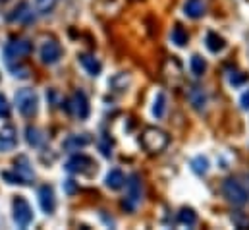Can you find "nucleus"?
Masks as SVG:
<instances>
[{"label": "nucleus", "mask_w": 249, "mask_h": 230, "mask_svg": "<svg viewBox=\"0 0 249 230\" xmlns=\"http://www.w3.org/2000/svg\"><path fill=\"white\" fill-rule=\"evenodd\" d=\"M168 141H170L168 134L164 130H160V128H155V126L145 128V132L141 135V143H143V147L149 153H160V151H164L168 147Z\"/></svg>", "instance_id": "obj_1"}, {"label": "nucleus", "mask_w": 249, "mask_h": 230, "mask_svg": "<svg viewBox=\"0 0 249 230\" xmlns=\"http://www.w3.org/2000/svg\"><path fill=\"white\" fill-rule=\"evenodd\" d=\"M141 193H143L141 180H139L137 174H131L125 180V199L122 201V207H124L125 211H135V207L141 201Z\"/></svg>", "instance_id": "obj_2"}, {"label": "nucleus", "mask_w": 249, "mask_h": 230, "mask_svg": "<svg viewBox=\"0 0 249 230\" xmlns=\"http://www.w3.org/2000/svg\"><path fill=\"white\" fill-rule=\"evenodd\" d=\"M16 105H18V111L23 116H35L37 115V109H39V97L33 89H19L16 93Z\"/></svg>", "instance_id": "obj_3"}, {"label": "nucleus", "mask_w": 249, "mask_h": 230, "mask_svg": "<svg viewBox=\"0 0 249 230\" xmlns=\"http://www.w3.org/2000/svg\"><path fill=\"white\" fill-rule=\"evenodd\" d=\"M12 219H14V223L19 229H25V227L31 225V221H33V209H31V205L27 203L25 197L18 195L14 199V203H12Z\"/></svg>", "instance_id": "obj_4"}, {"label": "nucleus", "mask_w": 249, "mask_h": 230, "mask_svg": "<svg viewBox=\"0 0 249 230\" xmlns=\"http://www.w3.org/2000/svg\"><path fill=\"white\" fill-rule=\"evenodd\" d=\"M222 193H224V197L230 201V203H234V205H246L248 203V190L236 180V178H228V180H224V184H222Z\"/></svg>", "instance_id": "obj_5"}, {"label": "nucleus", "mask_w": 249, "mask_h": 230, "mask_svg": "<svg viewBox=\"0 0 249 230\" xmlns=\"http://www.w3.org/2000/svg\"><path fill=\"white\" fill-rule=\"evenodd\" d=\"M39 57H41V62L43 64H56L60 58H62V47L58 41L54 39H47L43 45H41V51H39Z\"/></svg>", "instance_id": "obj_6"}, {"label": "nucleus", "mask_w": 249, "mask_h": 230, "mask_svg": "<svg viewBox=\"0 0 249 230\" xmlns=\"http://www.w3.org/2000/svg\"><path fill=\"white\" fill-rule=\"evenodd\" d=\"M68 111H70V115H73L75 118H79V120L87 118L89 116V101H87L85 93L75 91L70 97V101H68Z\"/></svg>", "instance_id": "obj_7"}, {"label": "nucleus", "mask_w": 249, "mask_h": 230, "mask_svg": "<svg viewBox=\"0 0 249 230\" xmlns=\"http://www.w3.org/2000/svg\"><path fill=\"white\" fill-rule=\"evenodd\" d=\"M31 43L27 41V39H12L8 45H6V49H4V55L8 60H18V58H23L27 57L29 53H31Z\"/></svg>", "instance_id": "obj_8"}, {"label": "nucleus", "mask_w": 249, "mask_h": 230, "mask_svg": "<svg viewBox=\"0 0 249 230\" xmlns=\"http://www.w3.org/2000/svg\"><path fill=\"white\" fill-rule=\"evenodd\" d=\"M93 167H95V163H93L91 157H87V155H73V157H70L66 161L64 169L71 174H85L89 172Z\"/></svg>", "instance_id": "obj_9"}, {"label": "nucleus", "mask_w": 249, "mask_h": 230, "mask_svg": "<svg viewBox=\"0 0 249 230\" xmlns=\"http://www.w3.org/2000/svg\"><path fill=\"white\" fill-rule=\"evenodd\" d=\"M18 143V134L12 124H4L0 128V153H8L16 147Z\"/></svg>", "instance_id": "obj_10"}, {"label": "nucleus", "mask_w": 249, "mask_h": 230, "mask_svg": "<svg viewBox=\"0 0 249 230\" xmlns=\"http://www.w3.org/2000/svg\"><path fill=\"white\" fill-rule=\"evenodd\" d=\"M39 203H41V209L47 215L54 213V209H56V197H54V190L51 186H41L39 188Z\"/></svg>", "instance_id": "obj_11"}, {"label": "nucleus", "mask_w": 249, "mask_h": 230, "mask_svg": "<svg viewBox=\"0 0 249 230\" xmlns=\"http://www.w3.org/2000/svg\"><path fill=\"white\" fill-rule=\"evenodd\" d=\"M187 101L191 103V107L195 111H205V105H207V97H205V91L197 85L189 87L187 89Z\"/></svg>", "instance_id": "obj_12"}, {"label": "nucleus", "mask_w": 249, "mask_h": 230, "mask_svg": "<svg viewBox=\"0 0 249 230\" xmlns=\"http://www.w3.org/2000/svg\"><path fill=\"white\" fill-rule=\"evenodd\" d=\"M77 60H79V64L83 66V70H85L89 76H99V74H101V70H103V64L93 57V55L83 53V55H79V57H77Z\"/></svg>", "instance_id": "obj_13"}, {"label": "nucleus", "mask_w": 249, "mask_h": 230, "mask_svg": "<svg viewBox=\"0 0 249 230\" xmlns=\"http://www.w3.org/2000/svg\"><path fill=\"white\" fill-rule=\"evenodd\" d=\"M16 172L21 176V180H23V184H29V180H33L35 178V172H33V167H31V163H29V159L27 157H18L16 159Z\"/></svg>", "instance_id": "obj_14"}, {"label": "nucleus", "mask_w": 249, "mask_h": 230, "mask_svg": "<svg viewBox=\"0 0 249 230\" xmlns=\"http://www.w3.org/2000/svg\"><path fill=\"white\" fill-rule=\"evenodd\" d=\"M10 19H12V21H23V23L31 21V19H33V12H31L29 4H27V2H21V4H18V6L14 8V12H12Z\"/></svg>", "instance_id": "obj_15"}, {"label": "nucleus", "mask_w": 249, "mask_h": 230, "mask_svg": "<svg viewBox=\"0 0 249 230\" xmlns=\"http://www.w3.org/2000/svg\"><path fill=\"white\" fill-rule=\"evenodd\" d=\"M184 14L191 19H197V18L205 16V2L203 0H186Z\"/></svg>", "instance_id": "obj_16"}, {"label": "nucleus", "mask_w": 249, "mask_h": 230, "mask_svg": "<svg viewBox=\"0 0 249 230\" xmlns=\"http://www.w3.org/2000/svg\"><path fill=\"white\" fill-rule=\"evenodd\" d=\"M205 45H207V49L211 51V53H222L224 51V47H226V41L218 35V33H214V31H209L207 33V37H205Z\"/></svg>", "instance_id": "obj_17"}, {"label": "nucleus", "mask_w": 249, "mask_h": 230, "mask_svg": "<svg viewBox=\"0 0 249 230\" xmlns=\"http://www.w3.org/2000/svg\"><path fill=\"white\" fill-rule=\"evenodd\" d=\"M89 143H91V137H89L87 134H73V135H70V137L64 141V147L75 151V149H81V147H85V145H89Z\"/></svg>", "instance_id": "obj_18"}, {"label": "nucleus", "mask_w": 249, "mask_h": 230, "mask_svg": "<svg viewBox=\"0 0 249 230\" xmlns=\"http://www.w3.org/2000/svg\"><path fill=\"white\" fill-rule=\"evenodd\" d=\"M105 184H107V188H108V190H120V188L125 184L124 172H122V171H118V169L110 171V172L107 174V178H105Z\"/></svg>", "instance_id": "obj_19"}, {"label": "nucleus", "mask_w": 249, "mask_h": 230, "mask_svg": "<svg viewBox=\"0 0 249 230\" xmlns=\"http://www.w3.org/2000/svg\"><path fill=\"white\" fill-rule=\"evenodd\" d=\"M178 223L184 225V227H195V223H197V213H195L191 207L180 209V213H178Z\"/></svg>", "instance_id": "obj_20"}, {"label": "nucleus", "mask_w": 249, "mask_h": 230, "mask_svg": "<svg viewBox=\"0 0 249 230\" xmlns=\"http://www.w3.org/2000/svg\"><path fill=\"white\" fill-rule=\"evenodd\" d=\"M164 113H166V95L162 91H159L155 95V101H153V116L162 118Z\"/></svg>", "instance_id": "obj_21"}, {"label": "nucleus", "mask_w": 249, "mask_h": 230, "mask_svg": "<svg viewBox=\"0 0 249 230\" xmlns=\"http://www.w3.org/2000/svg\"><path fill=\"white\" fill-rule=\"evenodd\" d=\"M170 39H172V43H174L176 47H186L187 41H189V35H187V31L182 25H174Z\"/></svg>", "instance_id": "obj_22"}, {"label": "nucleus", "mask_w": 249, "mask_h": 230, "mask_svg": "<svg viewBox=\"0 0 249 230\" xmlns=\"http://www.w3.org/2000/svg\"><path fill=\"white\" fill-rule=\"evenodd\" d=\"M191 171L197 174V176H203L209 171V159L203 157V155H197L191 159Z\"/></svg>", "instance_id": "obj_23"}, {"label": "nucleus", "mask_w": 249, "mask_h": 230, "mask_svg": "<svg viewBox=\"0 0 249 230\" xmlns=\"http://www.w3.org/2000/svg\"><path fill=\"white\" fill-rule=\"evenodd\" d=\"M25 134H27V143H29V145H33V147H39V145L45 141V137H43V134H41V130H39V128L29 126V128L25 130Z\"/></svg>", "instance_id": "obj_24"}, {"label": "nucleus", "mask_w": 249, "mask_h": 230, "mask_svg": "<svg viewBox=\"0 0 249 230\" xmlns=\"http://www.w3.org/2000/svg\"><path fill=\"white\" fill-rule=\"evenodd\" d=\"M189 68H191L193 76L199 77V76L205 74V70H207V62L199 57V55H193V57H191V62H189Z\"/></svg>", "instance_id": "obj_25"}, {"label": "nucleus", "mask_w": 249, "mask_h": 230, "mask_svg": "<svg viewBox=\"0 0 249 230\" xmlns=\"http://www.w3.org/2000/svg\"><path fill=\"white\" fill-rule=\"evenodd\" d=\"M56 2L58 0H35V10L41 16H47V14H51L56 8Z\"/></svg>", "instance_id": "obj_26"}, {"label": "nucleus", "mask_w": 249, "mask_h": 230, "mask_svg": "<svg viewBox=\"0 0 249 230\" xmlns=\"http://www.w3.org/2000/svg\"><path fill=\"white\" fill-rule=\"evenodd\" d=\"M110 85H112L116 91H124L125 87H127V76H125V74L114 76V77L110 79Z\"/></svg>", "instance_id": "obj_27"}, {"label": "nucleus", "mask_w": 249, "mask_h": 230, "mask_svg": "<svg viewBox=\"0 0 249 230\" xmlns=\"http://www.w3.org/2000/svg\"><path fill=\"white\" fill-rule=\"evenodd\" d=\"M232 221L238 229H249V217H246L244 213H234L232 215Z\"/></svg>", "instance_id": "obj_28"}, {"label": "nucleus", "mask_w": 249, "mask_h": 230, "mask_svg": "<svg viewBox=\"0 0 249 230\" xmlns=\"http://www.w3.org/2000/svg\"><path fill=\"white\" fill-rule=\"evenodd\" d=\"M2 178L8 180V184H23L21 176L18 172H2Z\"/></svg>", "instance_id": "obj_29"}, {"label": "nucleus", "mask_w": 249, "mask_h": 230, "mask_svg": "<svg viewBox=\"0 0 249 230\" xmlns=\"http://www.w3.org/2000/svg\"><path fill=\"white\" fill-rule=\"evenodd\" d=\"M10 116V105L6 101L4 95H0V118H8Z\"/></svg>", "instance_id": "obj_30"}, {"label": "nucleus", "mask_w": 249, "mask_h": 230, "mask_svg": "<svg viewBox=\"0 0 249 230\" xmlns=\"http://www.w3.org/2000/svg\"><path fill=\"white\" fill-rule=\"evenodd\" d=\"M240 74H242V72H230L228 77H230V83H232V85H242V83L246 81V76H240Z\"/></svg>", "instance_id": "obj_31"}, {"label": "nucleus", "mask_w": 249, "mask_h": 230, "mask_svg": "<svg viewBox=\"0 0 249 230\" xmlns=\"http://www.w3.org/2000/svg\"><path fill=\"white\" fill-rule=\"evenodd\" d=\"M75 190H77V186H75L73 180H66V182H64V192H66V193H73Z\"/></svg>", "instance_id": "obj_32"}, {"label": "nucleus", "mask_w": 249, "mask_h": 230, "mask_svg": "<svg viewBox=\"0 0 249 230\" xmlns=\"http://www.w3.org/2000/svg\"><path fill=\"white\" fill-rule=\"evenodd\" d=\"M240 105H242L244 111H249V89L246 91V93H242V97H240Z\"/></svg>", "instance_id": "obj_33"}, {"label": "nucleus", "mask_w": 249, "mask_h": 230, "mask_svg": "<svg viewBox=\"0 0 249 230\" xmlns=\"http://www.w3.org/2000/svg\"><path fill=\"white\" fill-rule=\"evenodd\" d=\"M12 72H14V77H27L29 76L27 68H12Z\"/></svg>", "instance_id": "obj_34"}, {"label": "nucleus", "mask_w": 249, "mask_h": 230, "mask_svg": "<svg viewBox=\"0 0 249 230\" xmlns=\"http://www.w3.org/2000/svg\"><path fill=\"white\" fill-rule=\"evenodd\" d=\"M0 2H6V0H0Z\"/></svg>", "instance_id": "obj_35"}]
</instances>
